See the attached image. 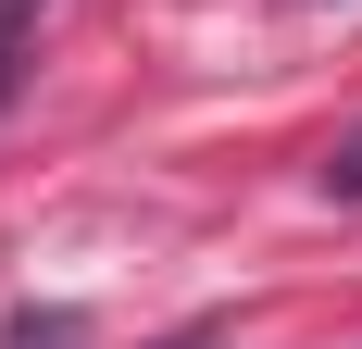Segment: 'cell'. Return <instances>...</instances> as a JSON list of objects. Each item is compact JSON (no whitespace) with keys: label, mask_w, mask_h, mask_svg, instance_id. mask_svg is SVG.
I'll use <instances>...</instances> for the list:
<instances>
[{"label":"cell","mask_w":362,"mask_h":349,"mask_svg":"<svg viewBox=\"0 0 362 349\" xmlns=\"http://www.w3.org/2000/svg\"><path fill=\"white\" fill-rule=\"evenodd\" d=\"M0 349H88V312H13Z\"/></svg>","instance_id":"cell-1"},{"label":"cell","mask_w":362,"mask_h":349,"mask_svg":"<svg viewBox=\"0 0 362 349\" xmlns=\"http://www.w3.org/2000/svg\"><path fill=\"white\" fill-rule=\"evenodd\" d=\"M50 13V0H0V100H13V75H25V25Z\"/></svg>","instance_id":"cell-2"},{"label":"cell","mask_w":362,"mask_h":349,"mask_svg":"<svg viewBox=\"0 0 362 349\" xmlns=\"http://www.w3.org/2000/svg\"><path fill=\"white\" fill-rule=\"evenodd\" d=\"M325 200H362V125H350V138L325 150Z\"/></svg>","instance_id":"cell-3"},{"label":"cell","mask_w":362,"mask_h":349,"mask_svg":"<svg viewBox=\"0 0 362 349\" xmlns=\"http://www.w3.org/2000/svg\"><path fill=\"white\" fill-rule=\"evenodd\" d=\"M175 349H213V337H175Z\"/></svg>","instance_id":"cell-4"}]
</instances>
